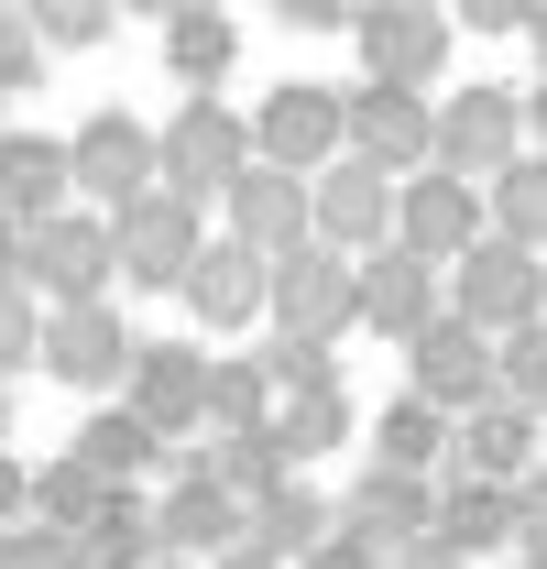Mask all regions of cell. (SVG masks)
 Returning <instances> with one entry per match:
<instances>
[{
	"mask_svg": "<svg viewBox=\"0 0 547 569\" xmlns=\"http://www.w3.org/2000/svg\"><path fill=\"white\" fill-rule=\"evenodd\" d=\"M438 307H449L460 329H481V340H504V329H537L547 318V274H537L526 241H493V230H481L471 252L438 274Z\"/></svg>",
	"mask_w": 547,
	"mask_h": 569,
	"instance_id": "cell-1",
	"label": "cell"
},
{
	"mask_svg": "<svg viewBox=\"0 0 547 569\" xmlns=\"http://www.w3.org/2000/svg\"><path fill=\"white\" fill-rule=\"evenodd\" d=\"M427 537H438L449 559H481V548L537 559V482H471V471H438V482H427Z\"/></svg>",
	"mask_w": 547,
	"mask_h": 569,
	"instance_id": "cell-2",
	"label": "cell"
},
{
	"mask_svg": "<svg viewBox=\"0 0 547 569\" xmlns=\"http://www.w3.org/2000/svg\"><path fill=\"white\" fill-rule=\"evenodd\" d=\"M515 153H526V99H515V88H449V99H427V164H438V176L481 187V176L515 164Z\"/></svg>",
	"mask_w": 547,
	"mask_h": 569,
	"instance_id": "cell-3",
	"label": "cell"
},
{
	"mask_svg": "<svg viewBox=\"0 0 547 569\" xmlns=\"http://www.w3.org/2000/svg\"><path fill=\"white\" fill-rule=\"evenodd\" d=\"M241 164H252V132H241V110H230V99H187V110L153 132V187H165V198H187V209H208Z\"/></svg>",
	"mask_w": 547,
	"mask_h": 569,
	"instance_id": "cell-4",
	"label": "cell"
},
{
	"mask_svg": "<svg viewBox=\"0 0 547 569\" xmlns=\"http://www.w3.org/2000/svg\"><path fill=\"white\" fill-rule=\"evenodd\" d=\"M22 296L33 307H99L110 296V219L99 209H56L22 230Z\"/></svg>",
	"mask_w": 547,
	"mask_h": 569,
	"instance_id": "cell-5",
	"label": "cell"
},
{
	"mask_svg": "<svg viewBox=\"0 0 547 569\" xmlns=\"http://www.w3.org/2000/svg\"><path fill=\"white\" fill-rule=\"evenodd\" d=\"M340 33L361 44V77L372 88H416L427 99V77L449 67V11H416V0H361Z\"/></svg>",
	"mask_w": 547,
	"mask_h": 569,
	"instance_id": "cell-6",
	"label": "cell"
},
{
	"mask_svg": "<svg viewBox=\"0 0 547 569\" xmlns=\"http://www.w3.org/2000/svg\"><path fill=\"white\" fill-rule=\"evenodd\" d=\"M263 318L274 340H307V351H329V340H350V263L340 252H285V263H263Z\"/></svg>",
	"mask_w": 547,
	"mask_h": 569,
	"instance_id": "cell-7",
	"label": "cell"
},
{
	"mask_svg": "<svg viewBox=\"0 0 547 569\" xmlns=\"http://www.w3.org/2000/svg\"><path fill=\"white\" fill-rule=\"evenodd\" d=\"M340 164H361V176H384V187H406L416 164H427V99L416 88H350L340 99Z\"/></svg>",
	"mask_w": 547,
	"mask_h": 569,
	"instance_id": "cell-8",
	"label": "cell"
},
{
	"mask_svg": "<svg viewBox=\"0 0 547 569\" xmlns=\"http://www.w3.org/2000/svg\"><path fill=\"white\" fill-rule=\"evenodd\" d=\"M198 241H208V219L187 209V198L142 187L132 209H110V284H165V296H176V274H187Z\"/></svg>",
	"mask_w": 547,
	"mask_h": 569,
	"instance_id": "cell-9",
	"label": "cell"
},
{
	"mask_svg": "<svg viewBox=\"0 0 547 569\" xmlns=\"http://www.w3.org/2000/svg\"><path fill=\"white\" fill-rule=\"evenodd\" d=\"M241 132H252V164H274V176H318V164H340V99L329 88H307V77H285L263 110H241Z\"/></svg>",
	"mask_w": 547,
	"mask_h": 569,
	"instance_id": "cell-10",
	"label": "cell"
},
{
	"mask_svg": "<svg viewBox=\"0 0 547 569\" xmlns=\"http://www.w3.org/2000/svg\"><path fill=\"white\" fill-rule=\"evenodd\" d=\"M33 372H56L77 395H121L132 329L110 318V296H99V307H44V318H33Z\"/></svg>",
	"mask_w": 547,
	"mask_h": 569,
	"instance_id": "cell-11",
	"label": "cell"
},
{
	"mask_svg": "<svg viewBox=\"0 0 547 569\" xmlns=\"http://www.w3.org/2000/svg\"><path fill=\"white\" fill-rule=\"evenodd\" d=\"M142 515H153V559L208 569L219 548H241V503L208 482V460H165V493L142 503Z\"/></svg>",
	"mask_w": 547,
	"mask_h": 569,
	"instance_id": "cell-12",
	"label": "cell"
},
{
	"mask_svg": "<svg viewBox=\"0 0 547 569\" xmlns=\"http://www.w3.org/2000/svg\"><path fill=\"white\" fill-rule=\"evenodd\" d=\"M198 383H208V351H198V340H132V372H121V417H132L153 449H176V438L198 427Z\"/></svg>",
	"mask_w": 547,
	"mask_h": 569,
	"instance_id": "cell-13",
	"label": "cell"
},
{
	"mask_svg": "<svg viewBox=\"0 0 547 569\" xmlns=\"http://www.w3.org/2000/svg\"><path fill=\"white\" fill-rule=\"evenodd\" d=\"M406 395H416V406H438V417L493 406V340H481V329H460V318L438 307V318L406 340Z\"/></svg>",
	"mask_w": 547,
	"mask_h": 569,
	"instance_id": "cell-14",
	"label": "cell"
},
{
	"mask_svg": "<svg viewBox=\"0 0 547 569\" xmlns=\"http://www.w3.org/2000/svg\"><path fill=\"white\" fill-rule=\"evenodd\" d=\"M142 187H153V132H142L132 110H99V121L67 142V198L110 219V209H132Z\"/></svg>",
	"mask_w": 547,
	"mask_h": 569,
	"instance_id": "cell-15",
	"label": "cell"
},
{
	"mask_svg": "<svg viewBox=\"0 0 547 569\" xmlns=\"http://www.w3.org/2000/svg\"><path fill=\"white\" fill-rule=\"evenodd\" d=\"M307 241L340 252V263L384 252V241H395V187L361 176V164H318V176H307Z\"/></svg>",
	"mask_w": 547,
	"mask_h": 569,
	"instance_id": "cell-16",
	"label": "cell"
},
{
	"mask_svg": "<svg viewBox=\"0 0 547 569\" xmlns=\"http://www.w3.org/2000/svg\"><path fill=\"white\" fill-rule=\"evenodd\" d=\"M481 241V198L460 176H438V164H416L406 187H395V252H416L427 274H449L460 252Z\"/></svg>",
	"mask_w": 547,
	"mask_h": 569,
	"instance_id": "cell-17",
	"label": "cell"
},
{
	"mask_svg": "<svg viewBox=\"0 0 547 569\" xmlns=\"http://www.w3.org/2000/svg\"><path fill=\"white\" fill-rule=\"evenodd\" d=\"M219 209H230V230H219V241H241L252 263L307 252V187H296V176H274V164H241V176L219 187Z\"/></svg>",
	"mask_w": 547,
	"mask_h": 569,
	"instance_id": "cell-18",
	"label": "cell"
},
{
	"mask_svg": "<svg viewBox=\"0 0 547 569\" xmlns=\"http://www.w3.org/2000/svg\"><path fill=\"white\" fill-rule=\"evenodd\" d=\"M427 318H438V274H427L416 252L384 241V252L350 263V329H372V340H416Z\"/></svg>",
	"mask_w": 547,
	"mask_h": 569,
	"instance_id": "cell-19",
	"label": "cell"
},
{
	"mask_svg": "<svg viewBox=\"0 0 547 569\" xmlns=\"http://www.w3.org/2000/svg\"><path fill=\"white\" fill-rule=\"evenodd\" d=\"M176 307H187L198 329H252V318H263V263H252L241 241H198L187 274H176Z\"/></svg>",
	"mask_w": 547,
	"mask_h": 569,
	"instance_id": "cell-20",
	"label": "cell"
},
{
	"mask_svg": "<svg viewBox=\"0 0 547 569\" xmlns=\"http://www.w3.org/2000/svg\"><path fill=\"white\" fill-rule=\"evenodd\" d=\"M449 471H471V482H526L537 471V406H471V417H449Z\"/></svg>",
	"mask_w": 547,
	"mask_h": 569,
	"instance_id": "cell-21",
	"label": "cell"
},
{
	"mask_svg": "<svg viewBox=\"0 0 547 569\" xmlns=\"http://www.w3.org/2000/svg\"><path fill=\"white\" fill-rule=\"evenodd\" d=\"M329 515H340V537H361L372 559H395V548H416V537H427V482L372 460V471L350 482V503H329Z\"/></svg>",
	"mask_w": 547,
	"mask_h": 569,
	"instance_id": "cell-22",
	"label": "cell"
},
{
	"mask_svg": "<svg viewBox=\"0 0 547 569\" xmlns=\"http://www.w3.org/2000/svg\"><path fill=\"white\" fill-rule=\"evenodd\" d=\"M77 209L67 198V142L56 132H0V219L11 230H33V219Z\"/></svg>",
	"mask_w": 547,
	"mask_h": 569,
	"instance_id": "cell-23",
	"label": "cell"
},
{
	"mask_svg": "<svg viewBox=\"0 0 547 569\" xmlns=\"http://www.w3.org/2000/svg\"><path fill=\"white\" fill-rule=\"evenodd\" d=\"M329 526H340V515H329V493H307V482H274V493L241 503V548H263L274 569H296Z\"/></svg>",
	"mask_w": 547,
	"mask_h": 569,
	"instance_id": "cell-24",
	"label": "cell"
},
{
	"mask_svg": "<svg viewBox=\"0 0 547 569\" xmlns=\"http://www.w3.org/2000/svg\"><path fill=\"white\" fill-rule=\"evenodd\" d=\"M230 56H241V33H230V11H219V0H187V11L165 22V67L187 77V99H219Z\"/></svg>",
	"mask_w": 547,
	"mask_h": 569,
	"instance_id": "cell-25",
	"label": "cell"
},
{
	"mask_svg": "<svg viewBox=\"0 0 547 569\" xmlns=\"http://www.w3.org/2000/svg\"><path fill=\"white\" fill-rule=\"evenodd\" d=\"M67 460L88 471V482H110V493H132V482H153V471H165V449H153V438L121 417V406H99V417L77 427V449H67Z\"/></svg>",
	"mask_w": 547,
	"mask_h": 569,
	"instance_id": "cell-26",
	"label": "cell"
},
{
	"mask_svg": "<svg viewBox=\"0 0 547 569\" xmlns=\"http://www.w3.org/2000/svg\"><path fill=\"white\" fill-rule=\"evenodd\" d=\"M372 460H384V471H416V482H438V471H449V417L416 406V395H395V406L372 417Z\"/></svg>",
	"mask_w": 547,
	"mask_h": 569,
	"instance_id": "cell-27",
	"label": "cell"
},
{
	"mask_svg": "<svg viewBox=\"0 0 547 569\" xmlns=\"http://www.w3.org/2000/svg\"><path fill=\"white\" fill-rule=\"evenodd\" d=\"M471 198H481V230H493V241H526V252H537V230H547V176H537V153L493 164Z\"/></svg>",
	"mask_w": 547,
	"mask_h": 569,
	"instance_id": "cell-28",
	"label": "cell"
},
{
	"mask_svg": "<svg viewBox=\"0 0 547 569\" xmlns=\"http://www.w3.org/2000/svg\"><path fill=\"white\" fill-rule=\"evenodd\" d=\"M67 548H77V569H153V515H142V493H110Z\"/></svg>",
	"mask_w": 547,
	"mask_h": 569,
	"instance_id": "cell-29",
	"label": "cell"
},
{
	"mask_svg": "<svg viewBox=\"0 0 547 569\" xmlns=\"http://www.w3.org/2000/svg\"><path fill=\"white\" fill-rule=\"evenodd\" d=\"M263 427H274V449H285V471H296V460L340 449V438H350L361 417H350V395H340V383H318V395H285V406H274Z\"/></svg>",
	"mask_w": 547,
	"mask_h": 569,
	"instance_id": "cell-30",
	"label": "cell"
},
{
	"mask_svg": "<svg viewBox=\"0 0 547 569\" xmlns=\"http://www.w3.org/2000/svg\"><path fill=\"white\" fill-rule=\"evenodd\" d=\"M263 417H274L263 372H252V361H208V383H198V427L241 438V427H263Z\"/></svg>",
	"mask_w": 547,
	"mask_h": 569,
	"instance_id": "cell-31",
	"label": "cell"
},
{
	"mask_svg": "<svg viewBox=\"0 0 547 569\" xmlns=\"http://www.w3.org/2000/svg\"><path fill=\"white\" fill-rule=\"evenodd\" d=\"M493 395H504V406H537V395H547V318L493 340Z\"/></svg>",
	"mask_w": 547,
	"mask_h": 569,
	"instance_id": "cell-32",
	"label": "cell"
},
{
	"mask_svg": "<svg viewBox=\"0 0 547 569\" xmlns=\"http://www.w3.org/2000/svg\"><path fill=\"white\" fill-rule=\"evenodd\" d=\"M252 372H263L274 406H285V395H318V383H340V361L307 351V340H263V351H252Z\"/></svg>",
	"mask_w": 547,
	"mask_h": 569,
	"instance_id": "cell-33",
	"label": "cell"
},
{
	"mask_svg": "<svg viewBox=\"0 0 547 569\" xmlns=\"http://www.w3.org/2000/svg\"><path fill=\"white\" fill-rule=\"evenodd\" d=\"M110 22H121L110 0H22V33L33 44H99Z\"/></svg>",
	"mask_w": 547,
	"mask_h": 569,
	"instance_id": "cell-34",
	"label": "cell"
},
{
	"mask_svg": "<svg viewBox=\"0 0 547 569\" xmlns=\"http://www.w3.org/2000/svg\"><path fill=\"white\" fill-rule=\"evenodd\" d=\"M33 318H44V307H33L22 284H0V383H11V372H33Z\"/></svg>",
	"mask_w": 547,
	"mask_h": 569,
	"instance_id": "cell-35",
	"label": "cell"
},
{
	"mask_svg": "<svg viewBox=\"0 0 547 569\" xmlns=\"http://www.w3.org/2000/svg\"><path fill=\"white\" fill-rule=\"evenodd\" d=\"M0 569H77V548L56 526H0Z\"/></svg>",
	"mask_w": 547,
	"mask_h": 569,
	"instance_id": "cell-36",
	"label": "cell"
},
{
	"mask_svg": "<svg viewBox=\"0 0 547 569\" xmlns=\"http://www.w3.org/2000/svg\"><path fill=\"white\" fill-rule=\"evenodd\" d=\"M33 67H44V44L22 33V11H0V99H11V88H33Z\"/></svg>",
	"mask_w": 547,
	"mask_h": 569,
	"instance_id": "cell-37",
	"label": "cell"
},
{
	"mask_svg": "<svg viewBox=\"0 0 547 569\" xmlns=\"http://www.w3.org/2000/svg\"><path fill=\"white\" fill-rule=\"evenodd\" d=\"M449 22H471V33H526L537 22V0H438Z\"/></svg>",
	"mask_w": 547,
	"mask_h": 569,
	"instance_id": "cell-38",
	"label": "cell"
},
{
	"mask_svg": "<svg viewBox=\"0 0 547 569\" xmlns=\"http://www.w3.org/2000/svg\"><path fill=\"white\" fill-rule=\"evenodd\" d=\"M296 569H384V559H372L361 537H340V526H329V537H318V548H307V559H296Z\"/></svg>",
	"mask_w": 547,
	"mask_h": 569,
	"instance_id": "cell-39",
	"label": "cell"
},
{
	"mask_svg": "<svg viewBox=\"0 0 547 569\" xmlns=\"http://www.w3.org/2000/svg\"><path fill=\"white\" fill-rule=\"evenodd\" d=\"M274 11H285L296 33H340V22H350V11H361V0H274Z\"/></svg>",
	"mask_w": 547,
	"mask_h": 569,
	"instance_id": "cell-40",
	"label": "cell"
},
{
	"mask_svg": "<svg viewBox=\"0 0 547 569\" xmlns=\"http://www.w3.org/2000/svg\"><path fill=\"white\" fill-rule=\"evenodd\" d=\"M384 569H471V559H449L438 537H416V548H395V559H384Z\"/></svg>",
	"mask_w": 547,
	"mask_h": 569,
	"instance_id": "cell-41",
	"label": "cell"
},
{
	"mask_svg": "<svg viewBox=\"0 0 547 569\" xmlns=\"http://www.w3.org/2000/svg\"><path fill=\"white\" fill-rule=\"evenodd\" d=\"M0 526H22V460L0 449Z\"/></svg>",
	"mask_w": 547,
	"mask_h": 569,
	"instance_id": "cell-42",
	"label": "cell"
},
{
	"mask_svg": "<svg viewBox=\"0 0 547 569\" xmlns=\"http://www.w3.org/2000/svg\"><path fill=\"white\" fill-rule=\"evenodd\" d=\"M0 284H22V230L0 219Z\"/></svg>",
	"mask_w": 547,
	"mask_h": 569,
	"instance_id": "cell-43",
	"label": "cell"
},
{
	"mask_svg": "<svg viewBox=\"0 0 547 569\" xmlns=\"http://www.w3.org/2000/svg\"><path fill=\"white\" fill-rule=\"evenodd\" d=\"M208 569H274V559H263V548H219Z\"/></svg>",
	"mask_w": 547,
	"mask_h": 569,
	"instance_id": "cell-44",
	"label": "cell"
},
{
	"mask_svg": "<svg viewBox=\"0 0 547 569\" xmlns=\"http://www.w3.org/2000/svg\"><path fill=\"white\" fill-rule=\"evenodd\" d=\"M110 11H153V22H176V11H187V0H110Z\"/></svg>",
	"mask_w": 547,
	"mask_h": 569,
	"instance_id": "cell-45",
	"label": "cell"
},
{
	"mask_svg": "<svg viewBox=\"0 0 547 569\" xmlns=\"http://www.w3.org/2000/svg\"><path fill=\"white\" fill-rule=\"evenodd\" d=\"M0 449H11V383H0Z\"/></svg>",
	"mask_w": 547,
	"mask_h": 569,
	"instance_id": "cell-46",
	"label": "cell"
},
{
	"mask_svg": "<svg viewBox=\"0 0 547 569\" xmlns=\"http://www.w3.org/2000/svg\"><path fill=\"white\" fill-rule=\"evenodd\" d=\"M153 569H187V559H153Z\"/></svg>",
	"mask_w": 547,
	"mask_h": 569,
	"instance_id": "cell-47",
	"label": "cell"
},
{
	"mask_svg": "<svg viewBox=\"0 0 547 569\" xmlns=\"http://www.w3.org/2000/svg\"><path fill=\"white\" fill-rule=\"evenodd\" d=\"M416 11H438V0H416Z\"/></svg>",
	"mask_w": 547,
	"mask_h": 569,
	"instance_id": "cell-48",
	"label": "cell"
},
{
	"mask_svg": "<svg viewBox=\"0 0 547 569\" xmlns=\"http://www.w3.org/2000/svg\"><path fill=\"white\" fill-rule=\"evenodd\" d=\"M0 11H22V0H0Z\"/></svg>",
	"mask_w": 547,
	"mask_h": 569,
	"instance_id": "cell-49",
	"label": "cell"
},
{
	"mask_svg": "<svg viewBox=\"0 0 547 569\" xmlns=\"http://www.w3.org/2000/svg\"><path fill=\"white\" fill-rule=\"evenodd\" d=\"M526 569H537V559H526Z\"/></svg>",
	"mask_w": 547,
	"mask_h": 569,
	"instance_id": "cell-50",
	"label": "cell"
}]
</instances>
